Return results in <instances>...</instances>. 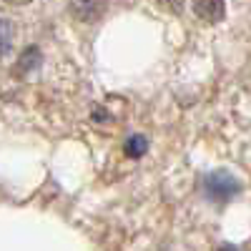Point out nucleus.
Masks as SVG:
<instances>
[{
    "label": "nucleus",
    "mask_w": 251,
    "mask_h": 251,
    "mask_svg": "<svg viewBox=\"0 0 251 251\" xmlns=\"http://www.w3.org/2000/svg\"><path fill=\"white\" fill-rule=\"evenodd\" d=\"M219 251H236V246H231V244H224Z\"/></svg>",
    "instance_id": "9d476101"
},
{
    "label": "nucleus",
    "mask_w": 251,
    "mask_h": 251,
    "mask_svg": "<svg viewBox=\"0 0 251 251\" xmlns=\"http://www.w3.org/2000/svg\"><path fill=\"white\" fill-rule=\"evenodd\" d=\"M103 8H106V0H71V10L78 20H96Z\"/></svg>",
    "instance_id": "7ed1b4c3"
},
{
    "label": "nucleus",
    "mask_w": 251,
    "mask_h": 251,
    "mask_svg": "<svg viewBox=\"0 0 251 251\" xmlns=\"http://www.w3.org/2000/svg\"><path fill=\"white\" fill-rule=\"evenodd\" d=\"M93 121H98V123H103V121H111V116H108V111H103V108H93Z\"/></svg>",
    "instance_id": "6e6552de"
},
{
    "label": "nucleus",
    "mask_w": 251,
    "mask_h": 251,
    "mask_svg": "<svg viewBox=\"0 0 251 251\" xmlns=\"http://www.w3.org/2000/svg\"><path fill=\"white\" fill-rule=\"evenodd\" d=\"M203 191H206V196L211 201L224 203V201L234 199L241 191V183L231 174H226V171H214V174H208L203 178Z\"/></svg>",
    "instance_id": "f257e3e1"
},
{
    "label": "nucleus",
    "mask_w": 251,
    "mask_h": 251,
    "mask_svg": "<svg viewBox=\"0 0 251 251\" xmlns=\"http://www.w3.org/2000/svg\"><path fill=\"white\" fill-rule=\"evenodd\" d=\"M10 40H13V25H10V20L0 18V55L10 50Z\"/></svg>",
    "instance_id": "423d86ee"
},
{
    "label": "nucleus",
    "mask_w": 251,
    "mask_h": 251,
    "mask_svg": "<svg viewBox=\"0 0 251 251\" xmlns=\"http://www.w3.org/2000/svg\"><path fill=\"white\" fill-rule=\"evenodd\" d=\"M40 48L38 46H30L28 50H23V55L18 58V66H15V73L18 75H23V73H30V71H35L38 66H40Z\"/></svg>",
    "instance_id": "20e7f679"
},
{
    "label": "nucleus",
    "mask_w": 251,
    "mask_h": 251,
    "mask_svg": "<svg viewBox=\"0 0 251 251\" xmlns=\"http://www.w3.org/2000/svg\"><path fill=\"white\" fill-rule=\"evenodd\" d=\"M146 149H149V141H146V136H141V133H136V136H131L128 141H126V156H131V158H141L143 153H146Z\"/></svg>",
    "instance_id": "39448f33"
},
{
    "label": "nucleus",
    "mask_w": 251,
    "mask_h": 251,
    "mask_svg": "<svg viewBox=\"0 0 251 251\" xmlns=\"http://www.w3.org/2000/svg\"><path fill=\"white\" fill-rule=\"evenodd\" d=\"M5 3H10V5H28V3H33V0H5Z\"/></svg>",
    "instance_id": "1a4fd4ad"
},
{
    "label": "nucleus",
    "mask_w": 251,
    "mask_h": 251,
    "mask_svg": "<svg viewBox=\"0 0 251 251\" xmlns=\"http://www.w3.org/2000/svg\"><path fill=\"white\" fill-rule=\"evenodd\" d=\"M156 3L163 8V10H171V13H181L183 10V3L186 0H156Z\"/></svg>",
    "instance_id": "0eeeda50"
},
{
    "label": "nucleus",
    "mask_w": 251,
    "mask_h": 251,
    "mask_svg": "<svg viewBox=\"0 0 251 251\" xmlns=\"http://www.w3.org/2000/svg\"><path fill=\"white\" fill-rule=\"evenodd\" d=\"M194 13L206 23H219L226 15V5L224 0H194Z\"/></svg>",
    "instance_id": "f03ea898"
}]
</instances>
